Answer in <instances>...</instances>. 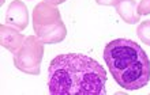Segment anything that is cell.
I'll use <instances>...</instances> for the list:
<instances>
[{
    "instance_id": "obj_1",
    "label": "cell",
    "mask_w": 150,
    "mask_h": 95,
    "mask_svg": "<svg viewBox=\"0 0 150 95\" xmlns=\"http://www.w3.org/2000/svg\"><path fill=\"white\" fill-rule=\"evenodd\" d=\"M105 83L104 67L86 54H59L48 67V88L53 95H103Z\"/></svg>"
},
{
    "instance_id": "obj_2",
    "label": "cell",
    "mask_w": 150,
    "mask_h": 95,
    "mask_svg": "<svg viewBox=\"0 0 150 95\" xmlns=\"http://www.w3.org/2000/svg\"><path fill=\"white\" fill-rule=\"evenodd\" d=\"M104 60L115 82L124 90L135 91L150 80V60L137 42L117 38L107 44Z\"/></svg>"
},
{
    "instance_id": "obj_3",
    "label": "cell",
    "mask_w": 150,
    "mask_h": 95,
    "mask_svg": "<svg viewBox=\"0 0 150 95\" xmlns=\"http://www.w3.org/2000/svg\"><path fill=\"white\" fill-rule=\"evenodd\" d=\"M33 29L44 44H59L67 36L66 24L62 20L60 11L47 1H41L33 10Z\"/></svg>"
},
{
    "instance_id": "obj_4",
    "label": "cell",
    "mask_w": 150,
    "mask_h": 95,
    "mask_svg": "<svg viewBox=\"0 0 150 95\" xmlns=\"http://www.w3.org/2000/svg\"><path fill=\"white\" fill-rule=\"evenodd\" d=\"M44 57V42L37 36H29L16 53H14V65L29 75H40Z\"/></svg>"
},
{
    "instance_id": "obj_5",
    "label": "cell",
    "mask_w": 150,
    "mask_h": 95,
    "mask_svg": "<svg viewBox=\"0 0 150 95\" xmlns=\"http://www.w3.org/2000/svg\"><path fill=\"white\" fill-rule=\"evenodd\" d=\"M6 22L8 26L15 27L18 30H25L29 24L28 7L22 0H14L10 3L6 14Z\"/></svg>"
},
{
    "instance_id": "obj_6",
    "label": "cell",
    "mask_w": 150,
    "mask_h": 95,
    "mask_svg": "<svg viewBox=\"0 0 150 95\" xmlns=\"http://www.w3.org/2000/svg\"><path fill=\"white\" fill-rule=\"evenodd\" d=\"M26 37L19 33V30L15 27H11L8 24H1L0 26V44L14 54L21 49L22 44Z\"/></svg>"
},
{
    "instance_id": "obj_7",
    "label": "cell",
    "mask_w": 150,
    "mask_h": 95,
    "mask_svg": "<svg viewBox=\"0 0 150 95\" xmlns=\"http://www.w3.org/2000/svg\"><path fill=\"white\" fill-rule=\"evenodd\" d=\"M115 8L126 23L135 24L139 22L141 15L138 14V6L135 0H117L115 4Z\"/></svg>"
},
{
    "instance_id": "obj_8",
    "label": "cell",
    "mask_w": 150,
    "mask_h": 95,
    "mask_svg": "<svg viewBox=\"0 0 150 95\" xmlns=\"http://www.w3.org/2000/svg\"><path fill=\"white\" fill-rule=\"evenodd\" d=\"M137 34L143 44L150 46V20H143L139 23L138 29H137Z\"/></svg>"
},
{
    "instance_id": "obj_9",
    "label": "cell",
    "mask_w": 150,
    "mask_h": 95,
    "mask_svg": "<svg viewBox=\"0 0 150 95\" xmlns=\"http://www.w3.org/2000/svg\"><path fill=\"white\" fill-rule=\"evenodd\" d=\"M139 15H149L150 14V0H142L138 6Z\"/></svg>"
},
{
    "instance_id": "obj_10",
    "label": "cell",
    "mask_w": 150,
    "mask_h": 95,
    "mask_svg": "<svg viewBox=\"0 0 150 95\" xmlns=\"http://www.w3.org/2000/svg\"><path fill=\"white\" fill-rule=\"evenodd\" d=\"M117 0H96V3L100 4V6H113L116 4Z\"/></svg>"
},
{
    "instance_id": "obj_11",
    "label": "cell",
    "mask_w": 150,
    "mask_h": 95,
    "mask_svg": "<svg viewBox=\"0 0 150 95\" xmlns=\"http://www.w3.org/2000/svg\"><path fill=\"white\" fill-rule=\"evenodd\" d=\"M44 1H47L49 4H53V6H57V4H63L66 0H44Z\"/></svg>"
}]
</instances>
